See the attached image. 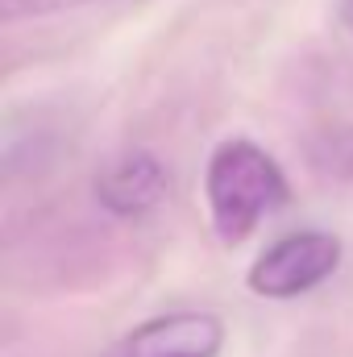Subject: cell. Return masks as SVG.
<instances>
[{
	"mask_svg": "<svg viewBox=\"0 0 353 357\" xmlns=\"http://www.w3.org/2000/svg\"><path fill=\"white\" fill-rule=\"evenodd\" d=\"M204 199H208V216H212L216 237L225 245H237L287 199V178L262 146L225 142L208 158Z\"/></svg>",
	"mask_w": 353,
	"mask_h": 357,
	"instance_id": "obj_1",
	"label": "cell"
},
{
	"mask_svg": "<svg viewBox=\"0 0 353 357\" xmlns=\"http://www.w3.org/2000/svg\"><path fill=\"white\" fill-rule=\"evenodd\" d=\"M341 266V241L320 229L287 233L274 245H266L258 262L250 266L246 282L262 299H295L316 291L324 278H333Z\"/></svg>",
	"mask_w": 353,
	"mask_h": 357,
	"instance_id": "obj_2",
	"label": "cell"
},
{
	"mask_svg": "<svg viewBox=\"0 0 353 357\" xmlns=\"http://www.w3.org/2000/svg\"><path fill=\"white\" fill-rule=\"evenodd\" d=\"M225 324L212 312H171L125 333L108 357H216Z\"/></svg>",
	"mask_w": 353,
	"mask_h": 357,
	"instance_id": "obj_3",
	"label": "cell"
},
{
	"mask_svg": "<svg viewBox=\"0 0 353 357\" xmlns=\"http://www.w3.org/2000/svg\"><path fill=\"white\" fill-rule=\"evenodd\" d=\"M167 167L150 154V150H125L117 158H108L96 175V199L100 208H108L121 220H137L146 212H154L167 195Z\"/></svg>",
	"mask_w": 353,
	"mask_h": 357,
	"instance_id": "obj_4",
	"label": "cell"
},
{
	"mask_svg": "<svg viewBox=\"0 0 353 357\" xmlns=\"http://www.w3.org/2000/svg\"><path fill=\"white\" fill-rule=\"evenodd\" d=\"M308 158L320 175L353 183V125H337V129L316 133L308 142Z\"/></svg>",
	"mask_w": 353,
	"mask_h": 357,
	"instance_id": "obj_5",
	"label": "cell"
},
{
	"mask_svg": "<svg viewBox=\"0 0 353 357\" xmlns=\"http://www.w3.org/2000/svg\"><path fill=\"white\" fill-rule=\"evenodd\" d=\"M80 4H96V0H0V17H4V21H21V17H50V13L80 8Z\"/></svg>",
	"mask_w": 353,
	"mask_h": 357,
	"instance_id": "obj_6",
	"label": "cell"
},
{
	"mask_svg": "<svg viewBox=\"0 0 353 357\" xmlns=\"http://www.w3.org/2000/svg\"><path fill=\"white\" fill-rule=\"evenodd\" d=\"M337 13H341V25L350 29V38H353V0H341V8H337Z\"/></svg>",
	"mask_w": 353,
	"mask_h": 357,
	"instance_id": "obj_7",
	"label": "cell"
}]
</instances>
